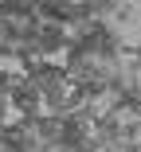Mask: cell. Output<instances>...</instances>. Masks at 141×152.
<instances>
[{"mask_svg": "<svg viewBox=\"0 0 141 152\" xmlns=\"http://www.w3.org/2000/svg\"><path fill=\"white\" fill-rule=\"evenodd\" d=\"M0 4H4V0H0Z\"/></svg>", "mask_w": 141, "mask_h": 152, "instance_id": "cell-5", "label": "cell"}, {"mask_svg": "<svg viewBox=\"0 0 141 152\" xmlns=\"http://www.w3.org/2000/svg\"><path fill=\"white\" fill-rule=\"evenodd\" d=\"M122 152H141V144H125V148H122Z\"/></svg>", "mask_w": 141, "mask_h": 152, "instance_id": "cell-3", "label": "cell"}, {"mask_svg": "<svg viewBox=\"0 0 141 152\" xmlns=\"http://www.w3.org/2000/svg\"><path fill=\"white\" fill-rule=\"evenodd\" d=\"M67 47V27L63 23H39L35 27V51L39 55H55V51H63Z\"/></svg>", "mask_w": 141, "mask_h": 152, "instance_id": "cell-1", "label": "cell"}, {"mask_svg": "<svg viewBox=\"0 0 141 152\" xmlns=\"http://www.w3.org/2000/svg\"><path fill=\"white\" fill-rule=\"evenodd\" d=\"M0 55H16V39H12V23L0 16Z\"/></svg>", "mask_w": 141, "mask_h": 152, "instance_id": "cell-2", "label": "cell"}, {"mask_svg": "<svg viewBox=\"0 0 141 152\" xmlns=\"http://www.w3.org/2000/svg\"><path fill=\"white\" fill-rule=\"evenodd\" d=\"M137 66H141V47H137Z\"/></svg>", "mask_w": 141, "mask_h": 152, "instance_id": "cell-4", "label": "cell"}]
</instances>
